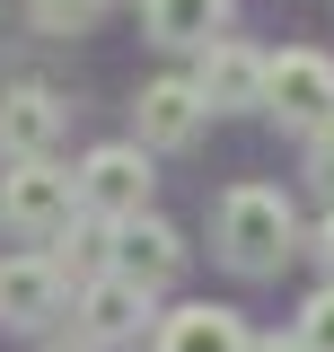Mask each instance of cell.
Wrapping results in <instances>:
<instances>
[{"label": "cell", "instance_id": "obj_17", "mask_svg": "<svg viewBox=\"0 0 334 352\" xmlns=\"http://www.w3.org/2000/svg\"><path fill=\"white\" fill-rule=\"evenodd\" d=\"M317 264L334 273V212H326V229H317Z\"/></svg>", "mask_w": 334, "mask_h": 352}, {"label": "cell", "instance_id": "obj_8", "mask_svg": "<svg viewBox=\"0 0 334 352\" xmlns=\"http://www.w3.org/2000/svg\"><path fill=\"white\" fill-rule=\"evenodd\" d=\"M141 317H150V291L124 282V273H97L80 291V335L88 344H124V335H141Z\"/></svg>", "mask_w": 334, "mask_h": 352}, {"label": "cell", "instance_id": "obj_1", "mask_svg": "<svg viewBox=\"0 0 334 352\" xmlns=\"http://www.w3.org/2000/svg\"><path fill=\"white\" fill-rule=\"evenodd\" d=\"M211 229H220V256L238 264V273H273V264L291 256V238H299V212H291L282 185H229Z\"/></svg>", "mask_w": 334, "mask_h": 352}, {"label": "cell", "instance_id": "obj_15", "mask_svg": "<svg viewBox=\"0 0 334 352\" xmlns=\"http://www.w3.org/2000/svg\"><path fill=\"white\" fill-rule=\"evenodd\" d=\"M308 176H317V194L334 203V124H317V150H308Z\"/></svg>", "mask_w": 334, "mask_h": 352}, {"label": "cell", "instance_id": "obj_6", "mask_svg": "<svg viewBox=\"0 0 334 352\" xmlns=\"http://www.w3.org/2000/svg\"><path fill=\"white\" fill-rule=\"evenodd\" d=\"M115 273H124V282H141V291H159V282H176V273H185V238H176L167 220L132 212L124 229H115Z\"/></svg>", "mask_w": 334, "mask_h": 352}, {"label": "cell", "instance_id": "obj_4", "mask_svg": "<svg viewBox=\"0 0 334 352\" xmlns=\"http://www.w3.org/2000/svg\"><path fill=\"white\" fill-rule=\"evenodd\" d=\"M80 203H88V212H106V220L150 212V159H141L132 141H106V150H88V168H80Z\"/></svg>", "mask_w": 334, "mask_h": 352}, {"label": "cell", "instance_id": "obj_14", "mask_svg": "<svg viewBox=\"0 0 334 352\" xmlns=\"http://www.w3.org/2000/svg\"><path fill=\"white\" fill-rule=\"evenodd\" d=\"M97 9H106V0H36V18L53 27V36H80V27H97Z\"/></svg>", "mask_w": 334, "mask_h": 352}, {"label": "cell", "instance_id": "obj_12", "mask_svg": "<svg viewBox=\"0 0 334 352\" xmlns=\"http://www.w3.org/2000/svg\"><path fill=\"white\" fill-rule=\"evenodd\" d=\"M159 44H211V27L229 18V0H141Z\"/></svg>", "mask_w": 334, "mask_h": 352}, {"label": "cell", "instance_id": "obj_3", "mask_svg": "<svg viewBox=\"0 0 334 352\" xmlns=\"http://www.w3.org/2000/svg\"><path fill=\"white\" fill-rule=\"evenodd\" d=\"M264 106L282 115V124H334V62L326 53H282V62H264Z\"/></svg>", "mask_w": 334, "mask_h": 352}, {"label": "cell", "instance_id": "obj_2", "mask_svg": "<svg viewBox=\"0 0 334 352\" xmlns=\"http://www.w3.org/2000/svg\"><path fill=\"white\" fill-rule=\"evenodd\" d=\"M71 203H80V176H62L53 159H18L0 176V220L18 238H62L71 229Z\"/></svg>", "mask_w": 334, "mask_h": 352}, {"label": "cell", "instance_id": "obj_5", "mask_svg": "<svg viewBox=\"0 0 334 352\" xmlns=\"http://www.w3.org/2000/svg\"><path fill=\"white\" fill-rule=\"evenodd\" d=\"M53 141H62V97L44 80L0 88V159H44Z\"/></svg>", "mask_w": 334, "mask_h": 352}, {"label": "cell", "instance_id": "obj_11", "mask_svg": "<svg viewBox=\"0 0 334 352\" xmlns=\"http://www.w3.org/2000/svg\"><path fill=\"white\" fill-rule=\"evenodd\" d=\"M159 352H247L238 308H176L159 326Z\"/></svg>", "mask_w": 334, "mask_h": 352}, {"label": "cell", "instance_id": "obj_16", "mask_svg": "<svg viewBox=\"0 0 334 352\" xmlns=\"http://www.w3.org/2000/svg\"><path fill=\"white\" fill-rule=\"evenodd\" d=\"M247 352H299V335L282 344V335H247Z\"/></svg>", "mask_w": 334, "mask_h": 352}, {"label": "cell", "instance_id": "obj_10", "mask_svg": "<svg viewBox=\"0 0 334 352\" xmlns=\"http://www.w3.org/2000/svg\"><path fill=\"white\" fill-rule=\"evenodd\" d=\"M194 88H203V106H264V62L247 44H211Z\"/></svg>", "mask_w": 334, "mask_h": 352}, {"label": "cell", "instance_id": "obj_13", "mask_svg": "<svg viewBox=\"0 0 334 352\" xmlns=\"http://www.w3.org/2000/svg\"><path fill=\"white\" fill-rule=\"evenodd\" d=\"M299 352H334V282L299 308Z\"/></svg>", "mask_w": 334, "mask_h": 352}, {"label": "cell", "instance_id": "obj_9", "mask_svg": "<svg viewBox=\"0 0 334 352\" xmlns=\"http://www.w3.org/2000/svg\"><path fill=\"white\" fill-rule=\"evenodd\" d=\"M53 300H62V273L44 256H9L0 264V326H44Z\"/></svg>", "mask_w": 334, "mask_h": 352}, {"label": "cell", "instance_id": "obj_7", "mask_svg": "<svg viewBox=\"0 0 334 352\" xmlns=\"http://www.w3.org/2000/svg\"><path fill=\"white\" fill-rule=\"evenodd\" d=\"M132 115H141V141H150V150H185V141L203 132L211 106H203V88H194V80H150Z\"/></svg>", "mask_w": 334, "mask_h": 352}]
</instances>
